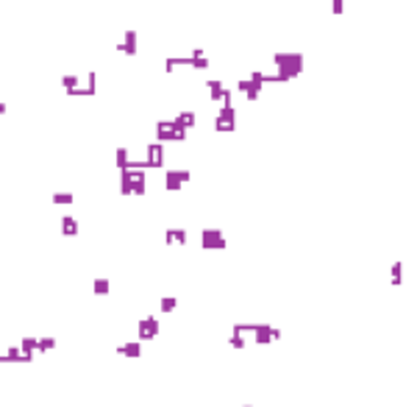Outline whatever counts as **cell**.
<instances>
[{"label":"cell","instance_id":"cell-5","mask_svg":"<svg viewBox=\"0 0 417 407\" xmlns=\"http://www.w3.org/2000/svg\"><path fill=\"white\" fill-rule=\"evenodd\" d=\"M156 332H159V318H156V315H145V318L139 321V329H136L139 340H151V338H156Z\"/></svg>","mask_w":417,"mask_h":407},{"label":"cell","instance_id":"cell-7","mask_svg":"<svg viewBox=\"0 0 417 407\" xmlns=\"http://www.w3.org/2000/svg\"><path fill=\"white\" fill-rule=\"evenodd\" d=\"M208 87V95H212V101H223V103H231V92L225 90V84L220 78H208L206 81Z\"/></svg>","mask_w":417,"mask_h":407},{"label":"cell","instance_id":"cell-21","mask_svg":"<svg viewBox=\"0 0 417 407\" xmlns=\"http://www.w3.org/2000/svg\"><path fill=\"white\" fill-rule=\"evenodd\" d=\"M53 201H56V204H73V193L56 190V193H53Z\"/></svg>","mask_w":417,"mask_h":407},{"label":"cell","instance_id":"cell-2","mask_svg":"<svg viewBox=\"0 0 417 407\" xmlns=\"http://www.w3.org/2000/svg\"><path fill=\"white\" fill-rule=\"evenodd\" d=\"M187 140V128L172 117V120H159L156 123V143H181Z\"/></svg>","mask_w":417,"mask_h":407},{"label":"cell","instance_id":"cell-3","mask_svg":"<svg viewBox=\"0 0 417 407\" xmlns=\"http://www.w3.org/2000/svg\"><path fill=\"white\" fill-rule=\"evenodd\" d=\"M234 120H236V109L231 103H223L220 106V115L214 117V128H217V131H231V128H234Z\"/></svg>","mask_w":417,"mask_h":407},{"label":"cell","instance_id":"cell-22","mask_svg":"<svg viewBox=\"0 0 417 407\" xmlns=\"http://www.w3.org/2000/svg\"><path fill=\"white\" fill-rule=\"evenodd\" d=\"M56 346V338H50V335H45V338H39V351H47Z\"/></svg>","mask_w":417,"mask_h":407},{"label":"cell","instance_id":"cell-24","mask_svg":"<svg viewBox=\"0 0 417 407\" xmlns=\"http://www.w3.org/2000/svg\"><path fill=\"white\" fill-rule=\"evenodd\" d=\"M95 81H98V73H95V70H89V75H86V92H89V95L95 92Z\"/></svg>","mask_w":417,"mask_h":407},{"label":"cell","instance_id":"cell-18","mask_svg":"<svg viewBox=\"0 0 417 407\" xmlns=\"http://www.w3.org/2000/svg\"><path fill=\"white\" fill-rule=\"evenodd\" d=\"M62 232L64 234H78V221H75V218H62Z\"/></svg>","mask_w":417,"mask_h":407},{"label":"cell","instance_id":"cell-15","mask_svg":"<svg viewBox=\"0 0 417 407\" xmlns=\"http://www.w3.org/2000/svg\"><path fill=\"white\" fill-rule=\"evenodd\" d=\"M62 87H64L67 92L81 90V87H78V75H75V73H64V75H62Z\"/></svg>","mask_w":417,"mask_h":407},{"label":"cell","instance_id":"cell-13","mask_svg":"<svg viewBox=\"0 0 417 407\" xmlns=\"http://www.w3.org/2000/svg\"><path fill=\"white\" fill-rule=\"evenodd\" d=\"M117 351H120V355H128V357H139L142 355V340H128V343L117 346Z\"/></svg>","mask_w":417,"mask_h":407},{"label":"cell","instance_id":"cell-1","mask_svg":"<svg viewBox=\"0 0 417 407\" xmlns=\"http://www.w3.org/2000/svg\"><path fill=\"white\" fill-rule=\"evenodd\" d=\"M273 62H276V75H278V81H287L292 78V75H297L303 70V56L301 53H284V50H278L276 56H273Z\"/></svg>","mask_w":417,"mask_h":407},{"label":"cell","instance_id":"cell-19","mask_svg":"<svg viewBox=\"0 0 417 407\" xmlns=\"http://www.w3.org/2000/svg\"><path fill=\"white\" fill-rule=\"evenodd\" d=\"M159 307H162V312H172L178 307V299L175 296H162V304Z\"/></svg>","mask_w":417,"mask_h":407},{"label":"cell","instance_id":"cell-9","mask_svg":"<svg viewBox=\"0 0 417 407\" xmlns=\"http://www.w3.org/2000/svg\"><path fill=\"white\" fill-rule=\"evenodd\" d=\"M236 90L245 92L250 101H256V98L261 95V90H264V84H259V81H253V78H240L236 81Z\"/></svg>","mask_w":417,"mask_h":407},{"label":"cell","instance_id":"cell-12","mask_svg":"<svg viewBox=\"0 0 417 407\" xmlns=\"http://www.w3.org/2000/svg\"><path fill=\"white\" fill-rule=\"evenodd\" d=\"M120 50H123V53H131V56L136 53V31H134V28L123 34V45H120Z\"/></svg>","mask_w":417,"mask_h":407},{"label":"cell","instance_id":"cell-10","mask_svg":"<svg viewBox=\"0 0 417 407\" xmlns=\"http://www.w3.org/2000/svg\"><path fill=\"white\" fill-rule=\"evenodd\" d=\"M31 360L34 357H28L20 346H9V349H6V355H3V363H31Z\"/></svg>","mask_w":417,"mask_h":407},{"label":"cell","instance_id":"cell-17","mask_svg":"<svg viewBox=\"0 0 417 407\" xmlns=\"http://www.w3.org/2000/svg\"><path fill=\"white\" fill-rule=\"evenodd\" d=\"M390 282H392V285H401V282H403V262H392Z\"/></svg>","mask_w":417,"mask_h":407},{"label":"cell","instance_id":"cell-8","mask_svg":"<svg viewBox=\"0 0 417 407\" xmlns=\"http://www.w3.org/2000/svg\"><path fill=\"white\" fill-rule=\"evenodd\" d=\"M187 179H189V170L187 168L167 170V173H164V187H167V190H178V187H181Z\"/></svg>","mask_w":417,"mask_h":407},{"label":"cell","instance_id":"cell-14","mask_svg":"<svg viewBox=\"0 0 417 407\" xmlns=\"http://www.w3.org/2000/svg\"><path fill=\"white\" fill-rule=\"evenodd\" d=\"M114 162H117V168H120V170H128L131 165H134V159L128 156V148H125V145H120V148H117V153H114Z\"/></svg>","mask_w":417,"mask_h":407},{"label":"cell","instance_id":"cell-20","mask_svg":"<svg viewBox=\"0 0 417 407\" xmlns=\"http://www.w3.org/2000/svg\"><path fill=\"white\" fill-rule=\"evenodd\" d=\"M92 287H95V293H98V296H106V293H109V279H103V276H98Z\"/></svg>","mask_w":417,"mask_h":407},{"label":"cell","instance_id":"cell-16","mask_svg":"<svg viewBox=\"0 0 417 407\" xmlns=\"http://www.w3.org/2000/svg\"><path fill=\"white\" fill-rule=\"evenodd\" d=\"M175 120L181 123L184 128H192L195 123H198V117H195V112H178V115H175Z\"/></svg>","mask_w":417,"mask_h":407},{"label":"cell","instance_id":"cell-6","mask_svg":"<svg viewBox=\"0 0 417 407\" xmlns=\"http://www.w3.org/2000/svg\"><path fill=\"white\" fill-rule=\"evenodd\" d=\"M145 153H147V159H145L147 168H162L164 165V145L162 143H147Z\"/></svg>","mask_w":417,"mask_h":407},{"label":"cell","instance_id":"cell-23","mask_svg":"<svg viewBox=\"0 0 417 407\" xmlns=\"http://www.w3.org/2000/svg\"><path fill=\"white\" fill-rule=\"evenodd\" d=\"M228 343L234 346V349H245V338H242V335H234V332H231V335H228Z\"/></svg>","mask_w":417,"mask_h":407},{"label":"cell","instance_id":"cell-4","mask_svg":"<svg viewBox=\"0 0 417 407\" xmlns=\"http://www.w3.org/2000/svg\"><path fill=\"white\" fill-rule=\"evenodd\" d=\"M200 243H203V249H225V234L214 226H206L200 232Z\"/></svg>","mask_w":417,"mask_h":407},{"label":"cell","instance_id":"cell-11","mask_svg":"<svg viewBox=\"0 0 417 407\" xmlns=\"http://www.w3.org/2000/svg\"><path fill=\"white\" fill-rule=\"evenodd\" d=\"M164 237H167V243H187V229L184 226H170L164 232Z\"/></svg>","mask_w":417,"mask_h":407},{"label":"cell","instance_id":"cell-25","mask_svg":"<svg viewBox=\"0 0 417 407\" xmlns=\"http://www.w3.org/2000/svg\"><path fill=\"white\" fill-rule=\"evenodd\" d=\"M242 407H253V404H242Z\"/></svg>","mask_w":417,"mask_h":407}]
</instances>
